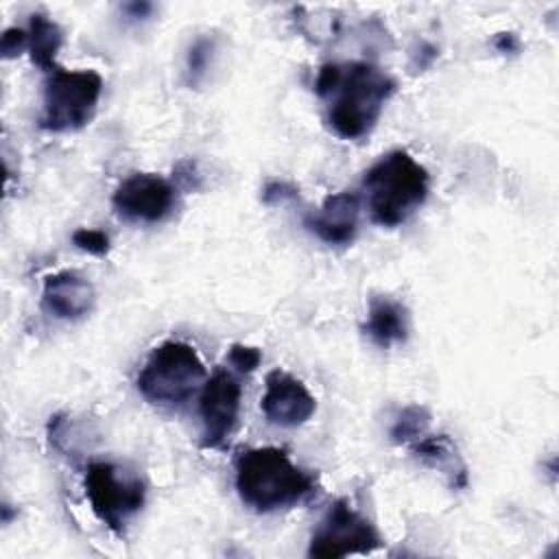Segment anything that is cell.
<instances>
[{
  "label": "cell",
  "instance_id": "obj_17",
  "mask_svg": "<svg viewBox=\"0 0 559 559\" xmlns=\"http://www.w3.org/2000/svg\"><path fill=\"white\" fill-rule=\"evenodd\" d=\"M212 50H214V39L210 37H199L190 50H188V74L192 83H199L210 66L212 59Z\"/></svg>",
  "mask_w": 559,
  "mask_h": 559
},
{
  "label": "cell",
  "instance_id": "obj_3",
  "mask_svg": "<svg viewBox=\"0 0 559 559\" xmlns=\"http://www.w3.org/2000/svg\"><path fill=\"white\" fill-rule=\"evenodd\" d=\"M312 487V476L293 465L280 448H251L236 459L238 496L258 513L290 507L304 500Z\"/></svg>",
  "mask_w": 559,
  "mask_h": 559
},
{
  "label": "cell",
  "instance_id": "obj_21",
  "mask_svg": "<svg viewBox=\"0 0 559 559\" xmlns=\"http://www.w3.org/2000/svg\"><path fill=\"white\" fill-rule=\"evenodd\" d=\"M295 197H297V190L284 181H271L262 192L264 203H280L284 199H295Z\"/></svg>",
  "mask_w": 559,
  "mask_h": 559
},
{
  "label": "cell",
  "instance_id": "obj_4",
  "mask_svg": "<svg viewBox=\"0 0 559 559\" xmlns=\"http://www.w3.org/2000/svg\"><path fill=\"white\" fill-rule=\"evenodd\" d=\"M205 382V367L197 349L183 341H164L148 354L138 373V391L157 406L186 404Z\"/></svg>",
  "mask_w": 559,
  "mask_h": 559
},
{
  "label": "cell",
  "instance_id": "obj_10",
  "mask_svg": "<svg viewBox=\"0 0 559 559\" xmlns=\"http://www.w3.org/2000/svg\"><path fill=\"white\" fill-rule=\"evenodd\" d=\"M260 406L271 424L293 428L301 426L312 417V413L317 411V400L301 380L282 369H273L266 376Z\"/></svg>",
  "mask_w": 559,
  "mask_h": 559
},
{
  "label": "cell",
  "instance_id": "obj_15",
  "mask_svg": "<svg viewBox=\"0 0 559 559\" xmlns=\"http://www.w3.org/2000/svg\"><path fill=\"white\" fill-rule=\"evenodd\" d=\"M428 424H430V413L424 406H419V404L406 406L400 413V417L395 419V424L391 428V437L397 443L421 439L426 428H428Z\"/></svg>",
  "mask_w": 559,
  "mask_h": 559
},
{
  "label": "cell",
  "instance_id": "obj_7",
  "mask_svg": "<svg viewBox=\"0 0 559 559\" xmlns=\"http://www.w3.org/2000/svg\"><path fill=\"white\" fill-rule=\"evenodd\" d=\"M380 544L382 537L378 528L345 500H336L312 533L308 555L323 559L367 555Z\"/></svg>",
  "mask_w": 559,
  "mask_h": 559
},
{
  "label": "cell",
  "instance_id": "obj_9",
  "mask_svg": "<svg viewBox=\"0 0 559 559\" xmlns=\"http://www.w3.org/2000/svg\"><path fill=\"white\" fill-rule=\"evenodd\" d=\"M175 186L153 173L129 175L114 192V207L129 221L157 223L164 221L175 207Z\"/></svg>",
  "mask_w": 559,
  "mask_h": 559
},
{
  "label": "cell",
  "instance_id": "obj_6",
  "mask_svg": "<svg viewBox=\"0 0 559 559\" xmlns=\"http://www.w3.org/2000/svg\"><path fill=\"white\" fill-rule=\"evenodd\" d=\"M85 496L96 518L116 535L144 504V483L109 461H94L85 469Z\"/></svg>",
  "mask_w": 559,
  "mask_h": 559
},
{
  "label": "cell",
  "instance_id": "obj_12",
  "mask_svg": "<svg viewBox=\"0 0 559 559\" xmlns=\"http://www.w3.org/2000/svg\"><path fill=\"white\" fill-rule=\"evenodd\" d=\"M94 286L76 271H59L44 280L41 306L57 319H81L94 308Z\"/></svg>",
  "mask_w": 559,
  "mask_h": 559
},
{
  "label": "cell",
  "instance_id": "obj_8",
  "mask_svg": "<svg viewBox=\"0 0 559 559\" xmlns=\"http://www.w3.org/2000/svg\"><path fill=\"white\" fill-rule=\"evenodd\" d=\"M242 386L227 369H216L201 389L199 415L203 421V445L221 448L236 428Z\"/></svg>",
  "mask_w": 559,
  "mask_h": 559
},
{
  "label": "cell",
  "instance_id": "obj_19",
  "mask_svg": "<svg viewBox=\"0 0 559 559\" xmlns=\"http://www.w3.org/2000/svg\"><path fill=\"white\" fill-rule=\"evenodd\" d=\"M262 360V352L258 347H249V345H231L229 354H227V362L231 365V369L240 371V373H249L253 371Z\"/></svg>",
  "mask_w": 559,
  "mask_h": 559
},
{
  "label": "cell",
  "instance_id": "obj_2",
  "mask_svg": "<svg viewBox=\"0 0 559 559\" xmlns=\"http://www.w3.org/2000/svg\"><path fill=\"white\" fill-rule=\"evenodd\" d=\"M428 183V170L411 153L393 151L365 173L360 199L373 223L397 227L426 201Z\"/></svg>",
  "mask_w": 559,
  "mask_h": 559
},
{
  "label": "cell",
  "instance_id": "obj_18",
  "mask_svg": "<svg viewBox=\"0 0 559 559\" xmlns=\"http://www.w3.org/2000/svg\"><path fill=\"white\" fill-rule=\"evenodd\" d=\"M72 242L92 255H105L109 251V236L100 229H76L72 234Z\"/></svg>",
  "mask_w": 559,
  "mask_h": 559
},
{
  "label": "cell",
  "instance_id": "obj_14",
  "mask_svg": "<svg viewBox=\"0 0 559 559\" xmlns=\"http://www.w3.org/2000/svg\"><path fill=\"white\" fill-rule=\"evenodd\" d=\"M26 33H28V50H31L33 63L46 72L57 70L59 66H55V57L63 44V33L59 24L37 13V15H31V24Z\"/></svg>",
  "mask_w": 559,
  "mask_h": 559
},
{
  "label": "cell",
  "instance_id": "obj_1",
  "mask_svg": "<svg viewBox=\"0 0 559 559\" xmlns=\"http://www.w3.org/2000/svg\"><path fill=\"white\" fill-rule=\"evenodd\" d=\"M393 90L395 81L365 61L325 63L314 81V92L328 103V122L343 140L369 133Z\"/></svg>",
  "mask_w": 559,
  "mask_h": 559
},
{
  "label": "cell",
  "instance_id": "obj_11",
  "mask_svg": "<svg viewBox=\"0 0 559 559\" xmlns=\"http://www.w3.org/2000/svg\"><path fill=\"white\" fill-rule=\"evenodd\" d=\"M360 201V192L354 190L330 194L317 212L306 216V227L328 245H349L356 236Z\"/></svg>",
  "mask_w": 559,
  "mask_h": 559
},
{
  "label": "cell",
  "instance_id": "obj_13",
  "mask_svg": "<svg viewBox=\"0 0 559 559\" xmlns=\"http://www.w3.org/2000/svg\"><path fill=\"white\" fill-rule=\"evenodd\" d=\"M365 332L382 349L404 343L408 336V310L391 297H371Z\"/></svg>",
  "mask_w": 559,
  "mask_h": 559
},
{
  "label": "cell",
  "instance_id": "obj_5",
  "mask_svg": "<svg viewBox=\"0 0 559 559\" xmlns=\"http://www.w3.org/2000/svg\"><path fill=\"white\" fill-rule=\"evenodd\" d=\"M100 92L103 79L94 70H52L44 87L39 124L48 131L81 129L92 120Z\"/></svg>",
  "mask_w": 559,
  "mask_h": 559
},
{
  "label": "cell",
  "instance_id": "obj_16",
  "mask_svg": "<svg viewBox=\"0 0 559 559\" xmlns=\"http://www.w3.org/2000/svg\"><path fill=\"white\" fill-rule=\"evenodd\" d=\"M413 452L426 461L428 465H435V467H445L448 461H454L456 454H454V445L452 441L445 437V435H437V437H421L415 445H413Z\"/></svg>",
  "mask_w": 559,
  "mask_h": 559
},
{
  "label": "cell",
  "instance_id": "obj_20",
  "mask_svg": "<svg viewBox=\"0 0 559 559\" xmlns=\"http://www.w3.org/2000/svg\"><path fill=\"white\" fill-rule=\"evenodd\" d=\"M0 48H2V55H4L7 59L20 55L24 48H28V33L22 31V28H15V26H13V28H7V31L2 33V44H0Z\"/></svg>",
  "mask_w": 559,
  "mask_h": 559
}]
</instances>
